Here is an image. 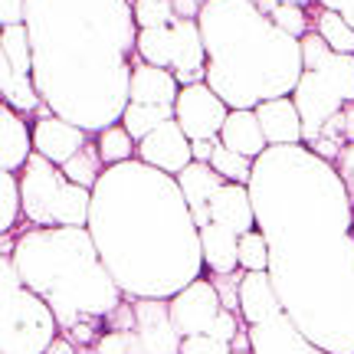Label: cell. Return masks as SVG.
<instances>
[{"label": "cell", "mask_w": 354, "mask_h": 354, "mask_svg": "<svg viewBox=\"0 0 354 354\" xmlns=\"http://www.w3.org/2000/svg\"><path fill=\"white\" fill-rule=\"evenodd\" d=\"M210 165L216 167V174L223 177L227 184H250L253 180V158H246V154H236L230 151L223 141H216V151L210 158Z\"/></svg>", "instance_id": "obj_30"}, {"label": "cell", "mask_w": 354, "mask_h": 354, "mask_svg": "<svg viewBox=\"0 0 354 354\" xmlns=\"http://www.w3.org/2000/svg\"><path fill=\"white\" fill-rule=\"evenodd\" d=\"M210 220L236 230L240 236L256 230V203L250 194V184H223L216 190L214 203H210Z\"/></svg>", "instance_id": "obj_20"}, {"label": "cell", "mask_w": 354, "mask_h": 354, "mask_svg": "<svg viewBox=\"0 0 354 354\" xmlns=\"http://www.w3.org/2000/svg\"><path fill=\"white\" fill-rule=\"evenodd\" d=\"M63 174L69 177L73 184H79V187L95 190V184H99L102 174H105V161H102V154H99V145L88 141L82 151L73 154V158L63 165Z\"/></svg>", "instance_id": "obj_27"}, {"label": "cell", "mask_w": 354, "mask_h": 354, "mask_svg": "<svg viewBox=\"0 0 354 354\" xmlns=\"http://www.w3.org/2000/svg\"><path fill=\"white\" fill-rule=\"evenodd\" d=\"M233 354H253V351H250V338H246V328H243L240 338L233 342Z\"/></svg>", "instance_id": "obj_43"}, {"label": "cell", "mask_w": 354, "mask_h": 354, "mask_svg": "<svg viewBox=\"0 0 354 354\" xmlns=\"http://www.w3.org/2000/svg\"><path fill=\"white\" fill-rule=\"evenodd\" d=\"M37 154L33 148V125L10 105H0V165L10 174H20L26 161Z\"/></svg>", "instance_id": "obj_16"}, {"label": "cell", "mask_w": 354, "mask_h": 354, "mask_svg": "<svg viewBox=\"0 0 354 354\" xmlns=\"http://www.w3.org/2000/svg\"><path fill=\"white\" fill-rule=\"evenodd\" d=\"M256 118L263 125L269 148H276V145H302V115L295 109L292 95L259 102L256 105Z\"/></svg>", "instance_id": "obj_18"}, {"label": "cell", "mask_w": 354, "mask_h": 354, "mask_svg": "<svg viewBox=\"0 0 354 354\" xmlns=\"http://www.w3.org/2000/svg\"><path fill=\"white\" fill-rule=\"evenodd\" d=\"M240 269L246 272H269V240L259 227L240 236Z\"/></svg>", "instance_id": "obj_32"}, {"label": "cell", "mask_w": 354, "mask_h": 354, "mask_svg": "<svg viewBox=\"0 0 354 354\" xmlns=\"http://www.w3.org/2000/svg\"><path fill=\"white\" fill-rule=\"evenodd\" d=\"M286 312L269 272H246L240 282V318L243 325H256L266 318Z\"/></svg>", "instance_id": "obj_22"}, {"label": "cell", "mask_w": 354, "mask_h": 354, "mask_svg": "<svg viewBox=\"0 0 354 354\" xmlns=\"http://www.w3.org/2000/svg\"><path fill=\"white\" fill-rule=\"evenodd\" d=\"M88 145V131H82L79 125H73L69 118L56 115L50 105H43L33 115V148L37 154H43L46 161L63 167L73 154H79Z\"/></svg>", "instance_id": "obj_13"}, {"label": "cell", "mask_w": 354, "mask_h": 354, "mask_svg": "<svg viewBox=\"0 0 354 354\" xmlns=\"http://www.w3.org/2000/svg\"><path fill=\"white\" fill-rule=\"evenodd\" d=\"M26 30L43 105L88 135L118 125L138 59L131 0H30Z\"/></svg>", "instance_id": "obj_2"}, {"label": "cell", "mask_w": 354, "mask_h": 354, "mask_svg": "<svg viewBox=\"0 0 354 354\" xmlns=\"http://www.w3.org/2000/svg\"><path fill=\"white\" fill-rule=\"evenodd\" d=\"M17 272L39 299H46L63 338L92 348L128 302L105 269L88 227H20L13 233Z\"/></svg>", "instance_id": "obj_4"}, {"label": "cell", "mask_w": 354, "mask_h": 354, "mask_svg": "<svg viewBox=\"0 0 354 354\" xmlns=\"http://www.w3.org/2000/svg\"><path fill=\"white\" fill-rule=\"evenodd\" d=\"M243 276H246V269H236V272H227V276H214V272H210L216 292H220V299H223V308L236 312V315H240V282H243Z\"/></svg>", "instance_id": "obj_34"}, {"label": "cell", "mask_w": 354, "mask_h": 354, "mask_svg": "<svg viewBox=\"0 0 354 354\" xmlns=\"http://www.w3.org/2000/svg\"><path fill=\"white\" fill-rule=\"evenodd\" d=\"M250 194L282 308L322 351L354 354V203L338 167L276 145L256 158Z\"/></svg>", "instance_id": "obj_1"}, {"label": "cell", "mask_w": 354, "mask_h": 354, "mask_svg": "<svg viewBox=\"0 0 354 354\" xmlns=\"http://www.w3.org/2000/svg\"><path fill=\"white\" fill-rule=\"evenodd\" d=\"M63 331L46 299L26 286L13 253L0 256V354H50Z\"/></svg>", "instance_id": "obj_7"}, {"label": "cell", "mask_w": 354, "mask_h": 354, "mask_svg": "<svg viewBox=\"0 0 354 354\" xmlns=\"http://www.w3.org/2000/svg\"><path fill=\"white\" fill-rule=\"evenodd\" d=\"M171 302V318H174L177 331L190 338V335H207V331L214 328L216 315L223 312V299H220V292H216L214 279L210 276H201L194 279L190 286L177 292L174 299H167Z\"/></svg>", "instance_id": "obj_12"}, {"label": "cell", "mask_w": 354, "mask_h": 354, "mask_svg": "<svg viewBox=\"0 0 354 354\" xmlns=\"http://www.w3.org/2000/svg\"><path fill=\"white\" fill-rule=\"evenodd\" d=\"M302 63L305 73L292 99L302 115V145L315 148L331 115L354 102V56L335 53L318 30H308L302 37Z\"/></svg>", "instance_id": "obj_6"}, {"label": "cell", "mask_w": 354, "mask_h": 354, "mask_svg": "<svg viewBox=\"0 0 354 354\" xmlns=\"http://www.w3.org/2000/svg\"><path fill=\"white\" fill-rule=\"evenodd\" d=\"M131 7H135V24H138V30L171 26L177 20L171 0H131Z\"/></svg>", "instance_id": "obj_33"}, {"label": "cell", "mask_w": 354, "mask_h": 354, "mask_svg": "<svg viewBox=\"0 0 354 354\" xmlns=\"http://www.w3.org/2000/svg\"><path fill=\"white\" fill-rule=\"evenodd\" d=\"M135 305V331L131 335V354H180L184 335L177 331L171 318L167 299H131Z\"/></svg>", "instance_id": "obj_10"}, {"label": "cell", "mask_w": 354, "mask_h": 354, "mask_svg": "<svg viewBox=\"0 0 354 354\" xmlns=\"http://www.w3.org/2000/svg\"><path fill=\"white\" fill-rule=\"evenodd\" d=\"M50 354H88V351H86V348H76L69 338H63V335H59V338H56V344L50 348Z\"/></svg>", "instance_id": "obj_42"}, {"label": "cell", "mask_w": 354, "mask_h": 354, "mask_svg": "<svg viewBox=\"0 0 354 354\" xmlns=\"http://www.w3.org/2000/svg\"><path fill=\"white\" fill-rule=\"evenodd\" d=\"M216 141L220 138H197L194 141V161H207L210 165V158L216 151Z\"/></svg>", "instance_id": "obj_41"}, {"label": "cell", "mask_w": 354, "mask_h": 354, "mask_svg": "<svg viewBox=\"0 0 354 354\" xmlns=\"http://www.w3.org/2000/svg\"><path fill=\"white\" fill-rule=\"evenodd\" d=\"M230 105L207 82L180 86V95L174 102V118L187 131L190 141L197 138H220V128L227 122Z\"/></svg>", "instance_id": "obj_11"}, {"label": "cell", "mask_w": 354, "mask_h": 354, "mask_svg": "<svg viewBox=\"0 0 354 354\" xmlns=\"http://www.w3.org/2000/svg\"><path fill=\"white\" fill-rule=\"evenodd\" d=\"M174 118V105H141V102H128L125 115H122V125L128 128V135L135 141L148 138L158 125H165Z\"/></svg>", "instance_id": "obj_25"}, {"label": "cell", "mask_w": 354, "mask_h": 354, "mask_svg": "<svg viewBox=\"0 0 354 354\" xmlns=\"http://www.w3.org/2000/svg\"><path fill=\"white\" fill-rule=\"evenodd\" d=\"M138 161L177 177L194 161V141L187 138V131L180 128V122L171 118V122L154 128L148 138L138 141Z\"/></svg>", "instance_id": "obj_14"}, {"label": "cell", "mask_w": 354, "mask_h": 354, "mask_svg": "<svg viewBox=\"0 0 354 354\" xmlns=\"http://www.w3.org/2000/svg\"><path fill=\"white\" fill-rule=\"evenodd\" d=\"M201 253L207 272L214 276L236 272L240 269V233L210 220L207 227H201Z\"/></svg>", "instance_id": "obj_21"}, {"label": "cell", "mask_w": 354, "mask_h": 354, "mask_svg": "<svg viewBox=\"0 0 354 354\" xmlns=\"http://www.w3.org/2000/svg\"><path fill=\"white\" fill-rule=\"evenodd\" d=\"M88 233L128 299H174L207 276L201 227L177 177L138 158L105 167L92 190Z\"/></svg>", "instance_id": "obj_3"}, {"label": "cell", "mask_w": 354, "mask_h": 354, "mask_svg": "<svg viewBox=\"0 0 354 354\" xmlns=\"http://www.w3.org/2000/svg\"><path fill=\"white\" fill-rule=\"evenodd\" d=\"M246 338H250L253 354H328L305 338V331L292 322L289 312H279L266 322L246 325Z\"/></svg>", "instance_id": "obj_15"}, {"label": "cell", "mask_w": 354, "mask_h": 354, "mask_svg": "<svg viewBox=\"0 0 354 354\" xmlns=\"http://www.w3.org/2000/svg\"><path fill=\"white\" fill-rule=\"evenodd\" d=\"M3 187V207H0V233H13L17 220H24V194H20V174L3 171L0 174Z\"/></svg>", "instance_id": "obj_31"}, {"label": "cell", "mask_w": 354, "mask_h": 354, "mask_svg": "<svg viewBox=\"0 0 354 354\" xmlns=\"http://www.w3.org/2000/svg\"><path fill=\"white\" fill-rule=\"evenodd\" d=\"M259 10H263L266 17L279 26V30H286V33L295 37V39H302L308 30H315L308 7H299V3H276V0H263V3H259Z\"/></svg>", "instance_id": "obj_29"}, {"label": "cell", "mask_w": 354, "mask_h": 354, "mask_svg": "<svg viewBox=\"0 0 354 354\" xmlns=\"http://www.w3.org/2000/svg\"><path fill=\"white\" fill-rule=\"evenodd\" d=\"M318 7H325V10H335V13H342L344 20L354 26V0H315Z\"/></svg>", "instance_id": "obj_40"}, {"label": "cell", "mask_w": 354, "mask_h": 354, "mask_svg": "<svg viewBox=\"0 0 354 354\" xmlns=\"http://www.w3.org/2000/svg\"><path fill=\"white\" fill-rule=\"evenodd\" d=\"M177 184L184 190V201H187L190 214L197 220V227H207V223H210V203H214L216 190L223 187L227 180L216 174L214 165H207V161H190V165L177 174Z\"/></svg>", "instance_id": "obj_17"}, {"label": "cell", "mask_w": 354, "mask_h": 354, "mask_svg": "<svg viewBox=\"0 0 354 354\" xmlns=\"http://www.w3.org/2000/svg\"><path fill=\"white\" fill-rule=\"evenodd\" d=\"M88 354H131V335L128 331H105Z\"/></svg>", "instance_id": "obj_36"}, {"label": "cell", "mask_w": 354, "mask_h": 354, "mask_svg": "<svg viewBox=\"0 0 354 354\" xmlns=\"http://www.w3.org/2000/svg\"><path fill=\"white\" fill-rule=\"evenodd\" d=\"M138 59L171 69L180 86L207 82V50L197 20H174L171 26L138 30Z\"/></svg>", "instance_id": "obj_9"}, {"label": "cell", "mask_w": 354, "mask_h": 354, "mask_svg": "<svg viewBox=\"0 0 354 354\" xmlns=\"http://www.w3.org/2000/svg\"><path fill=\"white\" fill-rule=\"evenodd\" d=\"M180 354H233V344L220 342L214 335H190L180 344Z\"/></svg>", "instance_id": "obj_35"}, {"label": "cell", "mask_w": 354, "mask_h": 354, "mask_svg": "<svg viewBox=\"0 0 354 354\" xmlns=\"http://www.w3.org/2000/svg\"><path fill=\"white\" fill-rule=\"evenodd\" d=\"M315 30L322 33V39L328 43L335 53H344V56H354V26L344 20L342 13L325 10L315 3V17H312Z\"/></svg>", "instance_id": "obj_26"}, {"label": "cell", "mask_w": 354, "mask_h": 354, "mask_svg": "<svg viewBox=\"0 0 354 354\" xmlns=\"http://www.w3.org/2000/svg\"><path fill=\"white\" fill-rule=\"evenodd\" d=\"M203 3H207V0H171L177 20H197L203 10Z\"/></svg>", "instance_id": "obj_39"}, {"label": "cell", "mask_w": 354, "mask_h": 354, "mask_svg": "<svg viewBox=\"0 0 354 354\" xmlns=\"http://www.w3.org/2000/svg\"><path fill=\"white\" fill-rule=\"evenodd\" d=\"M207 86L230 109L292 95L305 73L302 39L289 37L253 0H207L201 17Z\"/></svg>", "instance_id": "obj_5"}, {"label": "cell", "mask_w": 354, "mask_h": 354, "mask_svg": "<svg viewBox=\"0 0 354 354\" xmlns=\"http://www.w3.org/2000/svg\"><path fill=\"white\" fill-rule=\"evenodd\" d=\"M95 145H99V154L105 167H115V165H125L131 158H138V141L128 135V128L118 122V125L105 128L95 135Z\"/></svg>", "instance_id": "obj_28"}, {"label": "cell", "mask_w": 354, "mask_h": 354, "mask_svg": "<svg viewBox=\"0 0 354 354\" xmlns=\"http://www.w3.org/2000/svg\"><path fill=\"white\" fill-rule=\"evenodd\" d=\"M276 3H299V7H312L315 0H276Z\"/></svg>", "instance_id": "obj_44"}, {"label": "cell", "mask_w": 354, "mask_h": 354, "mask_svg": "<svg viewBox=\"0 0 354 354\" xmlns=\"http://www.w3.org/2000/svg\"><path fill=\"white\" fill-rule=\"evenodd\" d=\"M220 141L227 145L230 151L246 154L253 161L269 148V141L263 135V125L256 118V109H230L227 122L220 128Z\"/></svg>", "instance_id": "obj_23"}, {"label": "cell", "mask_w": 354, "mask_h": 354, "mask_svg": "<svg viewBox=\"0 0 354 354\" xmlns=\"http://www.w3.org/2000/svg\"><path fill=\"white\" fill-rule=\"evenodd\" d=\"M348 145H354V102H348L338 115H331L325 131H322V138L315 141L312 151H315L318 158H325V161L335 165L338 154H342Z\"/></svg>", "instance_id": "obj_24"}, {"label": "cell", "mask_w": 354, "mask_h": 354, "mask_svg": "<svg viewBox=\"0 0 354 354\" xmlns=\"http://www.w3.org/2000/svg\"><path fill=\"white\" fill-rule=\"evenodd\" d=\"M24 220L30 227H88L92 190L73 184L63 167L33 154L20 171Z\"/></svg>", "instance_id": "obj_8"}, {"label": "cell", "mask_w": 354, "mask_h": 354, "mask_svg": "<svg viewBox=\"0 0 354 354\" xmlns=\"http://www.w3.org/2000/svg\"><path fill=\"white\" fill-rule=\"evenodd\" d=\"M180 95V82L171 69L151 66L145 59H135L131 69V88H128V99L141 102V105H174Z\"/></svg>", "instance_id": "obj_19"}, {"label": "cell", "mask_w": 354, "mask_h": 354, "mask_svg": "<svg viewBox=\"0 0 354 354\" xmlns=\"http://www.w3.org/2000/svg\"><path fill=\"white\" fill-rule=\"evenodd\" d=\"M26 7L30 0H0V26L26 24Z\"/></svg>", "instance_id": "obj_37"}, {"label": "cell", "mask_w": 354, "mask_h": 354, "mask_svg": "<svg viewBox=\"0 0 354 354\" xmlns=\"http://www.w3.org/2000/svg\"><path fill=\"white\" fill-rule=\"evenodd\" d=\"M335 167H338V174H342L344 187H348V194H351V203H354V145H348V148L338 154Z\"/></svg>", "instance_id": "obj_38"}]
</instances>
